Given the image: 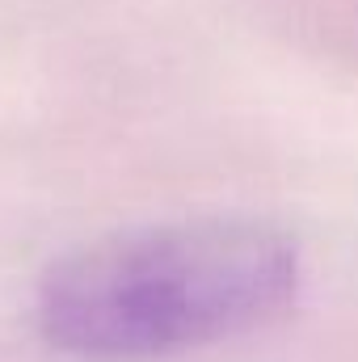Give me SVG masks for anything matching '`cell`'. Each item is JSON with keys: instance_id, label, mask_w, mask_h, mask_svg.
I'll return each mask as SVG.
<instances>
[{"instance_id": "1", "label": "cell", "mask_w": 358, "mask_h": 362, "mask_svg": "<svg viewBox=\"0 0 358 362\" xmlns=\"http://www.w3.org/2000/svg\"><path fill=\"white\" fill-rule=\"evenodd\" d=\"M299 245L258 215H194L101 236L38 286V333L81 362H156L278 320Z\"/></svg>"}]
</instances>
